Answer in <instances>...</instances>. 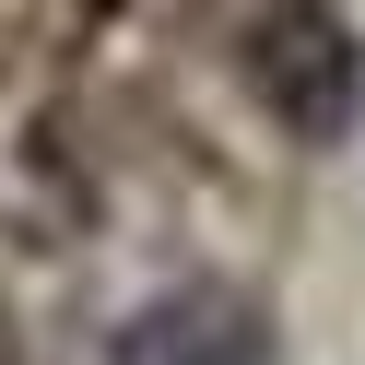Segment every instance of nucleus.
I'll return each instance as SVG.
<instances>
[{
  "instance_id": "f257e3e1",
  "label": "nucleus",
  "mask_w": 365,
  "mask_h": 365,
  "mask_svg": "<svg viewBox=\"0 0 365 365\" xmlns=\"http://www.w3.org/2000/svg\"><path fill=\"white\" fill-rule=\"evenodd\" d=\"M236 71L259 95V118L307 153L354 142V118H365V36L341 0H259L236 36Z\"/></svg>"
},
{
  "instance_id": "f03ea898",
  "label": "nucleus",
  "mask_w": 365,
  "mask_h": 365,
  "mask_svg": "<svg viewBox=\"0 0 365 365\" xmlns=\"http://www.w3.org/2000/svg\"><path fill=\"white\" fill-rule=\"evenodd\" d=\"M106 365H271V307L247 283H165L106 330Z\"/></svg>"
},
{
  "instance_id": "7ed1b4c3",
  "label": "nucleus",
  "mask_w": 365,
  "mask_h": 365,
  "mask_svg": "<svg viewBox=\"0 0 365 365\" xmlns=\"http://www.w3.org/2000/svg\"><path fill=\"white\" fill-rule=\"evenodd\" d=\"M0 365H24V318H12V307H0Z\"/></svg>"
}]
</instances>
